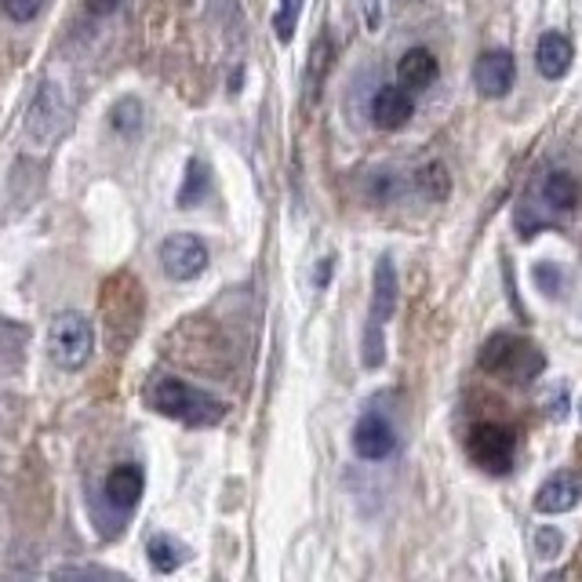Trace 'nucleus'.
I'll return each instance as SVG.
<instances>
[{
    "mask_svg": "<svg viewBox=\"0 0 582 582\" xmlns=\"http://www.w3.org/2000/svg\"><path fill=\"white\" fill-rule=\"evenodd\" d=\"M146 404L153 412L168 415L175 422H186V426H215L223 422L226 415V404L215 401L212 393L190 387V382L175 379V376H157L146 387Z\"/></svg>",
    "mask_w": 582,
    "mask_h": 582,
    "instance_id": "1",
    "label": "nucleus"
},
{
    "mask_svg": "<svg viewBox=\"0 0 582 582\" xmlns=\"http://www.w3.org/2000/svg\"><path fill=\"white\" fill-rule=\"evenodd\" d=\"M142 314H146V295L139 280L131 274H113L102 284V317H106L113 350H124L135 339V331L142 325Z\"/></svg>",
    "mask_w": 582,
    "mask_h": 582,
    "instance_id": "2",
    "label": "nucleus"
},
{
    "mask_svg": "<svg viewBox=\"0 0 582 582\" xmlns=\"http://www.w3.org/2000/svg\"><path fill=\"white\" fill-rule=\"evenodd\" d=\"M397 295H401L397 269L382 255L376 263V277H371V309H368V325H364V364H368V368H379V364L387 360L382 328H387V320L393 317V309H397Z\"/></svg>",
    "mask_w": 582,
    "mask_h": 582,
    "instance_id": "3",
    "label": "nucleus"
},
{
    "mask_svg": "<svg viewBox=\"0 0 582 582\" xmlns=\"http://www.w3.org/2000/svg\"><path fill=\"white\" fill-rule=\"evenodd\" d=\"M481 368L509 382H532L543 376L546 357L535 342L521 336H492L481 350Z\"/></svg>",
    "mask_w": 582,
    "mask_h": 582,
    "instance_id": "4",
    "label": "nucleus"
},
{
    "mask_svg": "<svg viewBox=\"0 0 582 582\" xmlns=\"http://www.w3.org/2000/svg\"><path fill=\"white\" fill-rule=\"evenodd\" d=\"M91 350H96V328L85 314H59L48 328V353L59 368L77 371L85 368Z\"/></svg>",
    "mask_w": 582,
    "mask_h": 582,
    "instance_id": "5",
    "label": "nucleus"
},
{
    "mask_svg": "<svg viewBox=\"0 0 582 582\" xmlns=\"http://www.w3.org/2000/svg\"><path fill=\"white\" fill-rule=\"evenodd\" d=\"M579 182H575V175H568V172H546L543 179L535 182V190L528 193V201L524 204H532V233L539 230L543 223H554V218H565L571 215L579 207Z\"/></svg>",
    "mask_w": 582,
    "mask_h": 582,
    "instance_id": "6",
    "label": "nucleus"
},
{
    "mask_svg": "<svg viewBox=\"0 0 582 582\" xmlns=\"http://www.w3.org/2000/svg\"><path fill=\"white\" fill-rule=\"evenodd\" d=\"M466 452H470L473 466H481L484 473L503 477V473H509V466H514L517 436L503 422H477L470 430V444H466Z\"/></svg>",
    "mask_w": 582,
    "mask_h": 582,
    "instance_id": "7",
    "label": "nucleus"
},
{
    "mask_svg": "<svg viewBox=\"0 0 582 582\" xmlns=\"http://www.w3.org/2000/svg\"><path fill=\"white\" fill-rule=\"evenodd\" d=\"M161 266L172 280H193L204 274L207 266V248L201 237L193 233H172L161 244Z\"/></svg>",
    "mask_w": 582,
    "mask_h": 582,
    "instance_id": "8",
    "label": "nucleus"
},
{
    "mask_svg": "<svg viewBox=\"0 0 582 582\" xmlns=\"http://www.w3.org/2000/svg\"><path fill=\"white\" fill-rule=\"evenodd\" d=\"M517 80V62L509 51L495 48L484 51L481 59L473 62V88L481 91L484 99H503Z\"/></svg>",
    "mask_w": 582,
    "mask_h": 582,
    "instance_id": "9",
    "label": "nucleus"
},
{
    "mask_svg": "<svg viewBox=\"0 0 582 582\" xmlns=\"http://www.w3.org/2000/svg\"><path fill=\"white\" fill-rule=\"evenodd\" d=\"M393 448H397V436H393V426L382 419V415L371 412L353 426V452H357L360 459L379 463V459H387V455H393Z\"/></svg>",
    "mask_w": 582,
    "mask_h": 582,
    "instance_id": "10",
    "label": "nucleus"
},
{
    "mask_svg": "<svg viewBox=\"0 0 582 582\" xmlns=\"http://www.w3.org/2000/svg\"><path fill=\"white\" fill-rule=\"evenodd\" d=\"M62 124H66V106H62V96L51 85H45V88H40L37 102L29 106L26 131L34 135V142L48 146L62 131Z\"/></svg>",
    "mask_w": 582,
    "mask_h": 582,
    "instance_id": "11",
    "label": "nucleus"
},
{
    "mask_svg": "<svg viewBox=\"0 0 582 582\" xmlns=\"http://www.w3.org/2000/svg\"><path fill=\"white\" fill-rule=\"evenodd\" d=\"M412 113H415V99L404 85L379 88L376 99H371V121H376V128H382V131L404 128V124L412 121Z\"/></svg>",
    "mask_w": 582,
    "mask_h": 582,
    "instance_id": "12",
    "label": "nucleus"
},
{
    "mask_svg": "<svg viewBox=\"0 0 582 582\" xmlns=\"http://www.w3.org/2000/svg\"><path fill=\"white\" fill-rule=\"evenodd\" d=\"M142 488H146L142 466L139 463H121V466H113V470H110L102 495H106V503L113 509H121V514H131V509L139 506V498H142Z\"/></svg>",
    "mask_w": 582,
    "mask_h": 582,
    "instance_id": "13",
    "label": "nucleus"
},
{
    "mask_svg": "<svg viewBox=\"0 0 582 582\" xmlns=\"http://www.w3.org/2000/svg\"><path fill=\"white\" fill-rule=\"evenodd\" d=\"M582 498V481L575 473L560 470L554 477H546L543 488L535 492V509L539 514H568V509H575Z\"/></svg>",
    "mask_w": 582,
    "mask_h": 582,
    "instance_id": "14",
    "label": "nucleus"
},
{
    "mask_svg": "<svg viewBox=\"0 0 582 582\" xmlns=\"http://www.w3.org/2000/svg\"><path fill=\"white\" fill-rule=\"evenodd\" d=\"M331 66H336V40H331L328 34H320L314 45H309V59H306V106H314V102L320 99V88L328 85V73Z\"/></svg>",
    "mask_w": 582,
    "mask_h": 582,
    "instance_id": "15",
    "label": "nucleus"
},
{
    "mask_svg": "<svg viewBox=\"0 0 582 582\" xmlns=\"http://www.w3.org/2000/svg\"><path fill=\"white\" fill-rule=\"evenodd\" d=\"M571 59H575V48L565 34H543L535 48V66L546 80H560L571 69Z\"/></svg>",
    "mask_w": 582,
    "mask_h": 582,
    "instance_id": "16",
    "label": "nucleus"
},
{
    "mask_svg": "<svg viewBox=\"0 0 582 582\" xmlns=\"http://www.w3.org/2000/svg\"><path fill=\"white\" fill-rule=\"evenodd\" d=\"M436 73H441V62H436L430 48L404 51V59L397 62V80L408 91H426L436 80Z\"/></svg>",
    "mask_w": 582,
    "mask_h": 582,
    "instance_id": "17",
    "label": "nucleus"
},
{
    "mask_svg": "<svg viewBox=\"0 0 582 582\" xmlns=\"http://www.w3.org/2000/svg\"><path fill=\"white\" fill-rule=\"evenodd\" d=\"M146 554H150V565L157 568V571H175L186 560V549L175 543V539H168V535H153L150 539V546H146Z\"/></svg>",
    "mask_w": 582,
    "mask_h": 582,
    "instance_id": "18",
    "label": "nucleus"
},
{
    "mask_svg": "<svg viewBox=\"0 0 582 582\" xmlns=\"http://www.w3.org/2000/svg\"><path fill=\"white\" fill-rule=\"evenodd\" d=\"M204 193H207V168H204L201 161H190V164H186V182H182V190H179V207L201 204Z\"/></svg>",
    "mask_w": 582,
    "mask_h": 582,
    "instance_id": "19",
    "label": "nucleus"
},
{
    "mask_svg": "<svg viewBox=\"0 0 582 582\" xmlns=\"http://www.w3.org/2000/svg\"><path fill=\"white\" fill-rule=\"evenodd\" d=\"M303 4L306 0H280L277 12H274V34L280 45H288L295 37V26H299V15H303Z\"/></svg>",
    "mask_w": 582,
    "mask_h": 582,
    "instance_id": "20",
    "label": "nucleus"
},
{
    "mask_svg": "<svg viewBox=\"0 0 582 582\" xmlns=\"http://www.w3.org/2000/svg\"><path fill=\"white\" fill-rule=\"evenodd\" d=\"M419 186L426 190V197H430V201H444V197L452 193V179H448V168H444V164H426L422 168V175H419Z\"/></svg>",
    "mask_w": 582,
    "mask_h": 582,
    "instance_id": "21",
    "label": "nucleus"
},
{
    "mask_svg": "<svg viewBox=\"0 0 582 582\" xmlns=\"http://www.w3.org/2000/svg\"><path fill=\"white\" fill-rule=\"evenodd\" d=\"M113 128L124 131V135H135L142 128V106L135 99H124L113 106Z\"/></svg>",
    "mask_w": 582,
    "mask_h": 582,
    "instance_id": "22",
    "label": "nucleus"
},
{
    "mask_svg": "<svg viewBox=\"0 0 582 582\" xmlns=\"http://www.w3.org/2000/svg\"><path fill=\"white\" fill-rule=\"evenodd\" d=\"M40 4H45V0H0L4 15L15 18V23H29V18L40 12Z\"/></svg>",
    "mask_w": 582,
    "mask_h": 582,
    "instance_id": "23",
    "label": "nucleus"
},
{
    "mask_svg": "<svg viewBox=\"0 0 582 582\" xmlns=\"http://www.w3.org/2000/svg\"><path fill=\"white\" fill-rule=\"evenodd\" d=\"M560 546H565V539H560L557 528H539V532H535V549H539V557H557V554H560Z\"/></svg>",
    "mask_w": 582,
    "mask_h": 582,
    "instance_id": "24",
    "label": "nucleus"
},
{
    "mask_svg": "<svg viewBox=\"0 0 582 582\" xmlns=\"http://www.w3.org/2000/svg\"><path fill=\"white\" fill-rule=\"evenodd\" d=\"M364 8V23H368V29L379 26V0H360Z\"/></svg>",
    "mask_w": 582,
    "mask_h": 582,
    "instance_id": "25",
    "label": "nucleus"
},
{
    "mask_svg": "<svg viewBox=\"0 0 582 582\" xmlns=\"http://www.w3.org/2000/svg\"><path fill=\"white\" fill-rule=\"evenodd\" d=\"M117 4L121 0H88V12L91 15H110V12H117Z\"/></svg>",
    "mask_w": 582,
    "mask_h": 582,
    "instance_id": "26",
    "label": "nucleus"
},
{
    "mask_svg": "<svg viewBox=\"0 0 582 582\" xmlns=\"http://www.w3.org/2000/svg\"><path fill=\"white\" fill-rule=\"evenodd\" d=\"M331 274H336V266H331V258H320V266H317V288H325L328 280H331Z\"/></svg>",
    "mask_w": 582,
    "mask_h": 582,
    "instance_id": "27",
    "label": "nucleus"
},
{
    "mask_svg": "<svg viewBox=\"0 0 582 582\" xmlns=\"http://www.w3.org/2000/svg\"><path fill=\"white\" fill-rule=\"evenodd\" d=\"M535 277L543 280L546 295H557V284H554V277H549V266H539V269H535Z\"/></svg>",
    "mask_w": 582,
    "mask_h": 582,
    "instance_id": "28",
    "label": "nucleus"
}]
</instances>
